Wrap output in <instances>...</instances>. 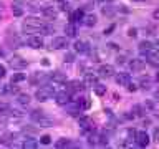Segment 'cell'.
Instances as JSON below:
<instances>
[{
	"instance_id": "16",
	"label": "cell",
	"mask_w": 159,
	"mask_h": 149,
	"mask_svg": "<svg viewBox=\"0 0 159 149\" xmlns=\"http://www.w3.org/2000/svg\"><path fill=\"white\" fill-rule=\"evenodd\" d=\"M83 89H84V83H81V81L68 83V91L70 93H80V91H83Z\"/></svg>"
},
{
	"instance_id": "54",
	"label": "cell",
	"mask_w": 159,
	"mask_h": 149,
	"mask_svg": "<svg viewBox=\"0 0 159 149\" xmlns=\"http://www.w3.org/2000/svg\"><path fill=\"white\" fill-rule=\"evenodd\" d=\"M156 78H157V81H159V73H157V76H156Z\"/></svg>"
},
{
	"instance_id": "34",
	"label": "cell",
	"mask_w": 159,
	"mask_h": 149,
	"mask_svg": "<svg viewBox=\"0 0 159 149\" xmlns=\"http://www.w3.org/2000/svg\"><path fill=\"white\" fill-rule=\"evenodd\" d=\"M43 114H45V113H43V111H40V109H33V111L30 113V116H32V119H35V121H38V119L42 118Z\"/></svg>"
},
{
	"instance_id": "28",
	"label": "cell",
	"mask_w": 159,
	"mask_h": 149,
	"mask_svg": "<svg viewBox=\"0 0 159 149\" xmlns=\"http://www.w3.org/2000/svg\"><path fill=\"white\" fill-rule=\"evenodd\" d=\"M22 147L23 149H35V147H37V141L32 139V138H28V139H25V141H23Z\"/></svg>"
},
{
	"instance_id": "6",
	"label": "cell",
	"mask_w": 159,
	"mask_h": 149,
	"mask_svg": "<svg viewBox=\"0 0 159 149\" xmlns=\"http://www.w3.org/2000/svg\"><path fill=\"white\" fill-rule=\"evenodd\" d=\"M88 142L91 144V146H99V144H106V138L103 136V134H99V133H91L89 134V138H88Z\"/></svg>"
},
{
	"instance_id": "47",
	"label": "cell",
	"mask_w": 159,
	"mask_h": 149,
	"mask_svg": "<svg viewBox=\"0 0 159 149\" xmlns=\"http://www.w3.org/2000/svg\"><path fill=\"white\" fill-rule=\"evenodd\" d=\"M42 65H43V66H48V65H50V61H48L47 58H45V60H42Z\"/></svg>"
},
{
	"instance_id": "46",
	"label": "cell",
	"mask_w": 159,
	"mask_h": 149,
	"mask_svg": "<svg viewBox=\"0 0 159 149\" xmlns=\"http://www.w3.org/2000/svg\"><path fill=\"white\" fill-rule=\"evenodd\" d=\"M152 17H154V20H159V8L152 12Z\"/></svg>"
},
{
	"instance_id": "19",
	"label": "cell",
	"mask_w": 159,
	"mask_h": 149,
	"mask_svg": "<svg viewBox=\"0 0 159 149\" xmlns=\"http://www.w3.org/2000/svg\"><path fill=\"white\" fill-rule=\"evenodd\" d=\"M96 15H93V13H88V15H83V18H81V22L86 25V27H94L96 25Z\"/></svg>"
},
{
	"instance_id": "10",
	"label": "cell",
	"mask_w": 159,
	"mask_h": 149,
	"mask_svg": "<svg viewBox=\"0 0 159 149\" xmlns=\"http://www.w3.org/2000/svg\"><path fill=\"white\" fill-rule=\"evenodd\" d=\"M144 66H146L144 60L136 58V60H131V61H129V68H131V71H134V73H141L144 70Z\"/></svg>"
},
{
	"instance_id": "2",
	"label": "cell",
	"mask_w": 159,
	"mask_h": 149,
	"mask_svg": "<svg viewBox=\"0 0 159 149\" xmlns=\"http://www.w3.org/2000/svg\"><path fill=\"white\" fill-rule=\"evenodd\" d=\"M55 96V89L53 86H50V84H43V86H40L37 89V93H35V99L37 101H47V99H52Z\"/></svg>"
},
{
	"instance_id": "25",
	"label": "cell",
	"mask_w": 159,
	"mask_h": 149,
	"mask_svg": "<svg viewBox=\"0 0 159 149\" xmlns=\"http://www.w3.org/2000/svg\"><path fill=\"white\" fill-rule=\"evenodd\" d=\"M3 94H17L18 93V86H15V83L12 84H5V88L2 89Z\"/></svg>"
},
{
	"instance_id": "18",
	"label": "cell",
	"mask_w": 159,
	"mask_h": 149,
	"mask_svg": "<svg viewBox=\"0 0 159 149\" xmlns=\"http://www.w3.org/2000/svg\"><path fill=\"white\" fill-rule=\"evenodd\" d=\"M65 33H66V37L70 38H75L78 35V28H76V25H75L73 22H70L66 27H65Z\"/></svg>"
},
{
	"instance_id": "12",
	"label": "cell",
	"mask_w": 159,
	"mask_h": 149,
	"mask_svg": "<svg viewBox=\"0 0 159 149\" xmlns=\"http://www.w3.org/2000/svg\"><path fill=\"white\" fill-rule=\"evenodd\" d=\"M114 79H116V83L119 84V86H128V84L131 83V76H129V73H116Z\"/></svg>"
},
{
	"instance_id": "24",
	"label": "cell",
	"mask_w": 159,
	"mask_h": 149,
	"mask_svg": "<svg viewBox=\"0 0 159 149\" xmlns=\"http://www.w3.org/2000/svg\"><path fill=\"white\" fill-rule=\"evenodd\" d=\"M154 47H152V43L151 42H141L139 43V53L141 55H146L149 50H152Z\"/></svg>"
},
{
	"instance_id": "9",
	"label": "cell",
	"mask_w": 159,
	"mask_h": 149,
	"mask_svg": "<svg viewBox=\"0 0 159 149\" xmlns=\"http://www.w3.org/2000/svg\"><path fill=\"white\" fill-rule=\"evenodd\" d=\"M10 66L15 68V70H23V68L28 66V61L23 60V58H20V56H13L12 60H10Z\"/></svg>"
},
{
	"instance_id": "23",
	"label": "cell",
	"mask_w": 159,
	"mask_h": 149,
	"mask_svg": "<svg viewBox=\"0 0 159 149\" xmlns=\"http://www.w3.org/2000/svg\"><path fill=\"white\" fill-rule=\"evenodd\" d=\"M76 103H78L80 109H88L89 106H91V101H89L88 96H81L80 99H76Z\"/></svg>"
},
{
	"instance_id": "30",
	"label": "cell",
	"mask_w": 159,
	"mask_h": 149,
	"mask_svg": "<svg viewBox=\"0 0 159 149\" xmlns=\"http://www.w3.org/2000/svg\"><path fill=\"white\" fill-rule=\"evenodd\" d=\"M93 88H94V93H96L98 96H103V94L106 93V86H104V84L96 83V84H93Z\"/></svg>"
},
{
	"instance_id": "37",
	"label": "cell",
	"mask_w": 159,
	"mask_h": 149,
	"mask_svg": "<svg viewBox=\"0 0 159 149\" xmlns=\"http://www.w3.org/2000/svg\"><path fill=\"white\" fill-rule=\"evenodd\" d=\"M103 13L108 15V17H111V15L114 13V8L113 7H103Z\"/></svg>"
},
{
	"instance_id": "22",
	"label": "cell",
	"mask_w": 159,
	"mask_h": 149,
	"mask_svg": "<svg viewBox=\"0 0 159 149\" xmlns=\"http://www.w3.org/2000/svg\"><path fill=\"white\" fill-rule=\"evenodd\" d=\"M52 79L57 83H65L66 81V74H65L63 71H53L52 73Z\"/></svg>"
},
{
	"instance_id": "29",
	"label": "cell",
	"mask_w": 159,
	"mask_h": 149,
	"mask_svg": "<svg viewBox=\"0 0 159 149\" xmlns=\"http://www.w3.org/2000/svg\"><path fill=\"white\" fill-rule=\"evenodd\" d=\"M71 146H73V142L66 138H61L57 141V147H71Z\"/></svg>"
},
{
	"instance_id": "35",
	"label": "cell",
	"mask_w": 159,
	"mask_h": 149,
	"mask_svg": "<svg viewBox=\"0 0 159 149\" xmlns=\"http://www.w3.org/2000/svg\"><path fill=\"white\" fill-rule=\"evenodd\" d=\"M25 79V73H15L12 76V83H20Z\"/></svg>"
},
{
	"instance_id": "4",
	"label": "cell",
	"mask_w": 159,
	"mask_h": 149,
	"mask_svg": "<svg viewBox=\"0 0 159 149\" xmlns=\"http://www.w3.org/2000/svg\"><path fill=\"white\" fill-rule=\"evenodd\" d=\"M134 141H136L138 146L146 147L148 144H149V136H148V133H146V131H138V133H134Z\"/></svg>"
},
{
	"instance_id": "13",
	"label": "cell",
	"mask_w": 159,
	"mask_h": 149,
	"mask_svg": "<svg viewBox=\"0 0 159 149\" xmlns=\"http://www.w3.org/2000/svg\"><path fill=\"white\" fill-rule=\"evenodd\" d=\"M80 126H81V129H84V131H91V129L94 128V123H93L91 118L81 116L80 118Z\"/></svg>"
},
{
	"instance_id": "32",
	"label": "cell",
	"mask_w": 159,
	"mask_h": 149,
	"mask_svg": "<svg viewBox=\"0 0 159 149\" xmlns=\"http://www.w3.org/2000/svg\"><path fill=\"white\" fill-rule=\"evenodd\" d=\"M10 111H12V108L7 103H0V116H7V114H10Z\"/></svg>"
},
{
	"instance_id": "31",
	"label": "cell",
	"mask_w": 159,
	"mask_h": 149,
	"mask_svg": "<svg viewBox=\"0 0 159 149\" xmlns=\"http://www.w3.org/2000/svg\"><path fill=\"white\" fill-rule=\"evenodd\" d=\"M38 124H40V126H52V124H53V119L43 114V116L38 119Z\"/></svg>"
},
{
	"instance_id": "43",
	"label": "cell",
	"mask_w": 159,
	"mask_h": 149,
	"mask_svg": "<svg viewBox=\"0 0 159 149\" xmlns=\"http://www.w3.org/2000/svg\"><path fill=\"white\" fill-rule=\"evenodd\" d=\"M113 30H114V25H109V27H108L106 30H104V35H109V33L113 32Z\"/></svg>"
},
{
	"instance_id": "52",
	"label": "cell",
	"mask_w": 159,
	"mask_h": 149,
	"mask_svg": "<svg viewBox=\"0 0 159 149\" xmlns=\"http://www.w3.org/2000/svg\"><path fill=\"white\" fill-rule=\"evenodd\" d=\"M133 2H146V0H133Z\"/></svg>"
},
{
	"instance_id": "3",
	"label": "cell",
	"mask_w": 159,
	"mask_h": 149,
	"mask_svg": "<svg viewBox=\"0 0 159 149\" xmlns=\"http://www.w3.org/2000/svg\"><path fill=\"white\" fill-rule=\"evenodd\" d=\"M55 99H57V104L60 106H66L71 99V93L70 91H60V93H55Z\"/></svg>"
},
{
	"instance_id": "15",
	"label": "cell",
	"mask_w": 159,
	"mask_h": 149,
	"mask_svg": "<svg viewBox=\"0 0 159 149\" xmlns=\"http://www.w3.org/2000/svg\"><path fill=\"white\" fill-rule=\"evenodd\" d=\"M40 10H42V13H43L47 18H50V20H53L55 17H57V13H58L57 8H55V7H50V5H47V7H42Z\"/></svg>"
},
{
	"instance_id": "53",
	"label": "cell",
	"mask_w": 159,
	"mask_h": 149,
	"mask_svg": "<svg viewBox=\"0 0 159 149\" xmlns=\"http://www.w3.org/2000/svg\"><path fill=\"white\" fill-rule=\"evenodd\" d=\"M53 2H63V0H53Z\"/></svg>"
},
{
	"instance_id": "36",
	"label": "cell",
	"mask_w": 159,
	"mask_h": 149,
	"mask_svg": "<svg viewBox=\"0 0 159 149\" xmlns=\"http://www.w3.org/2000/svg\"><path fill=\"white\" fill-rule=\"evenodd\" d=\"M42 32H43V35H52L53 33V27H52V25H43Z\"/></svg>"
},
{
	"instance_id": "21",
	"label": "cell",
	"mask_w": 159,
	"mask_h": 149,
	"mask_svg": "<svg viewBox=\"0 0 159 149\" xmlns=\"http://www.w3.org/2000/svg\"><path fill=\"white\" fill-rule=\"evenodd\" d=\"M83 15H84V12H83V8H78V10H75V12H71L70 13V22H80V20L83 18Z\"/></svg>"
},
{
	"instance_id": "27",
	"label": "cell",
	"mask_w": 159,
	"mask_h": 149,
	"mask_svg": "<svg viewBox=\"0 0 159 149\" xmlns=\"http://www.w3.org/2000/svg\"><path fill=\"white\" fill-rule=\"evenodd\" d=\"M152 84V79L149 76H141V79H139V86H141L143 89H149Z\"/></svg>"
},
{
	"instance_id": "26",
	"label": "cell",
	"mask_w": 159,
	"mask_h": 149,
	"mask_svg": "<svg viewBox=\"0 0 159 149\" xmlns=\"http://www.w3.org/2000/svg\"><path fill=\"white\" fill-rule=\"evenodd\" d=\"M80 111H81V109H80V106H78L76 101H75L73 104L68 103V114H70V116H78Z\"/></svg>"
},
{
	"instance_id": "40",
	"label": "cell",
	"mask_w": 159,
	"mask_h": 149,
	"mask_svg": "<svg viewBox=\"0 0 159 149\" xmlns=\"http://www.w3.org/2000/svg\"><path fill=\"white\" fill-rule=\"evenodd\" d=\"M22 13H23V10L20 7H13V15H15V17H20Z\"/></svg>"
},
{
	"instance_id": "42",
	"label": "cell",
	"mask_w": 159,
	"mask_h": 149,
	"mask_svg": "<svg viewBox=\"0 0 159 149\" xmlns=\"http://www.w3.org/2000/svg\"><path fill=\"white\" fill-rule=\"evenodd\" d=\"M152 136H154V139L159 142V126H156L154 128V131H152Z\"/></svg>"
},
{
	"instance_id": "5",
	"label": "cell",
	"mask_w": 159,
	"mask_h": 149,
	"mask_svg": "<svg viewBox=\"0 0 159 149\" xmlns=\"http://www.w3.org/2000/svg\"><path fill=\"white\" fill-rule=\"evenodd\" d=\"M148 60V63L149 65H152V66H159V50L157 48H152V50H149V52L144 55Z\"/></svg>"
},
{
	"instance_id": "51",
	"label": "cell",
	"mask_w": 159,
	"mask_h": 149,
	"mask_svg": "<svg viewBox=\"0 0 159 149\" xmlns=\"http://www.w3.org/2000/svg\"><path fill=\"white\" fill-rule=\"evenodd\" d=\"M98 2H104V3H106V2H111V0H98Z\"/></svg>"
},
{
	"instance_id": "39",
	"label": "cell",
	"mask_w": 159,
	"mask_h": 149,
	"mask_svg": "<svg viewBox=\"0 0 159 149\" xmlns=\"http://www.w3.org/2000/svg\"><path fill=\"white\" fill-rule=\"evenodd\" d=\"M73 60H75L73 53H66V55H65V61H66V63H71Z\"/></svg>"
},
{
	"instance_id": "41",
	"label": "cell",
	"mask_w": 159,
	"mask_h": 149,
	"mask_svg": "<svg viewBox=\"0 0 159 149\" xmlns=\"http://www.w3.org/2000/svg\"><path fill=\"white\" fill-rule=\"evenodd\" d=\"M25 5V0H13V7H20L22 8Z\"/></svg>"
},
{
	"instance_id": "14",
	"label": "cell",
	"mask_w": 159,
	"mask_h": 149,
	"mask_svg": "<svg viewBox=\"0 0 159 149\" xmlns=\"http://www.w3.org/2000/svg\"><path fill=\"white\" fill-rule=\"evenodd\" d=\"M73 48H75V52H76V53H88V52H89V45H88L86 42H83V40L75 42Z\"/></svg>"
},
{
	"instance_id": "50",
	"label": "cell",
	"mask_w": 159,
	"mask_h": 149,
	"mask_svg": "<svg viewBox=\"0 0 159 149\" xmlns=\"http://www.w3.org/2000/svg\"><path fill=\"white\" fill-rule=\"evenodd\" d=\"M156 48H157V50H159V38H157V40H156Z\"/></svg>"
},
{
	"instance_id": "49",
	"label": "cell",
	"mask_w": 159,
	"mask_h": 149,
	"mask_svg": "<svg viewBox=\"0 0 159 149\" xmlns=\"http://www.w3.org/2000/svg\"><path fill=\"white\" fill-rule=\"evenodd\" d=\"M154 98H157V99H159V91H156V93H154Z\"/></svg>"
},
{
	"instance_id": "8",
	"label": "cell",
	"mask_w": 159,
	"mask_h": 149,
	"mask_svg": "<svg viewBox=\"0 0 159 149\" xmlns=\"http://www.w3.org/2000/svg\"><path fill=\"white\" fill-rule=\"evenodd\" d=\"M27 45L33 50H38L43 47V40H42V37H37V35H30L27 40Z\"/></svg>"
},
{
	"instance_id": "20",
	"label": "cell",
	"mask_w": 159,
	"mask_h": 149,
	"mask_svg": "<svg viewBox=\"0 0 159 149\" xmlns=\"http://www.w3.org/2000/svg\"><path fill=\"white\" fill-rule=\"evenodd\" d=\"M30 101H32V98L28 96V94H25V93H17V103L18 104H22V106H28Z\"/></svg>"
},
{
	"instance_id": "44",
	"label": "cell",
	"mask_w": 159,
	"mask_h": 149,
	"mask_svg": "<svg viewBox=\"0 0 159 149\" xmlns=\"http://www.w3.org/2000/svg\"><path fill=\"white\" fill-rule=\"evenodd\" d=\"M3 76H5V66L0 65V78H3Z\"/></svg>"
},
{
	"instance_id": "1",
	"label": "cell",
	"mask_w": 159,
	"mask_h": 149,
	"mask_svg": "<svg viewBox=\"0 0 159 149\" xmlns=\"http://www.w3.org/2000/svg\"><path fill=\"white\" fill-rule=\"evenodd\" d=\"M45 25L43 20H40L38 17H35V15H30V17H27L23 20V32L25 33H37L42 30V27Z\"/></svg>"
},
{
	"instance_id": "17",
	"label": "cell",
	"mask_w": 159,
	"mask_h": 149,
	"mask_svg": "<svg viewBox=\"0 0 159 149\" xmlns=\"http://www.w3.org/2000/svg\"><path fill=\"white\" fill-rule=\"evenodd\" d=\"M96 83H98V73H93V71L84 73V86L86 84H96Z\"/></svg>"
},
{
	"instance_id": "48",
	"label": "cell",
	"mask_w": 159,
	"mask_h": 149,
	"mask_svg": "<svg viewBox=\"0 0 159 149\" xmlns=\"http://www.w3.org/2000/svg\"><path fill=\"white\" fill-rule=\"evenodd\" d=\"M129 37H136V30H129Z\"/></svg>"
},
{
	"instance_id": "7",
	"label": "cell",
	"mask_w": 159,
	"mask_h": 149,
	"mask_svg": "<svg viewBox=\"0 0 159 149\" xmlns=\"http://www.w3.org/2000/svg\"><path fill=\"white\" fill-rule=\"evenodd\" d=\"M113 74H114L113 65H101L98 68V76H101V78H111Z\"/></svg>"
},
{
	"instance_id": "33",
	"label": "cell",
	"mask_w": 159,
	"mask_h": 149,
	"mask_svg": "<svg viewBox=\"0 0 159 149\" xmlns=\"http://www.w3.org/2000/svg\"><path fill=\"white\" fill-rule=\"evenodd\" d=\"M133 116H143L144 114V109H143V106H139V104H134L133 106Z\"/></svg>"
},
{
	"instance_id": "45",
	"label": "cell",
	"mask_w": 159,
	"mask_h": 149,
	"mask_svg": "<svg viewBox=\"0 0 159 149\" xmlns=\"http://www.w3.org/2000/svg\"><path fill=\"white\" fill-rule=\"evenodd\" d=\"M128 89H129V91H136V84L129 83V84H128Z\"/></svg>"
},
{
	"instance_id": "38",
	"label": "cell",
	"mask_w": 159,
	"mask_h": 149,
	"mask_svg": "<svg viewBox=\"0 0 159 149\" xmlns=\"http://www.w3.org/2000/svg\"><path fill=\"white\" fill-rule=\"evenodd\" d=\"M40 142L42 144H50L52 142V138H50L48 134H45V136H42V139H40Z\"/></svg>"
},
{
	"instance_id": "11",
	"label": "cell",
	"mask_w": 159,
	"mask_h": 149,
	"mask_svg": "<svg viewBox=\"0 0 159 149\" xmlns=\"http://www.w3.org/2000/svg\"><path fill=\"white\" fill-rule=\"evenodd\" d=\"M52 47H53L55 50H65V48L68 47V40H66V37H57V38H53Z\"/></svg>"
}]
</instances>
